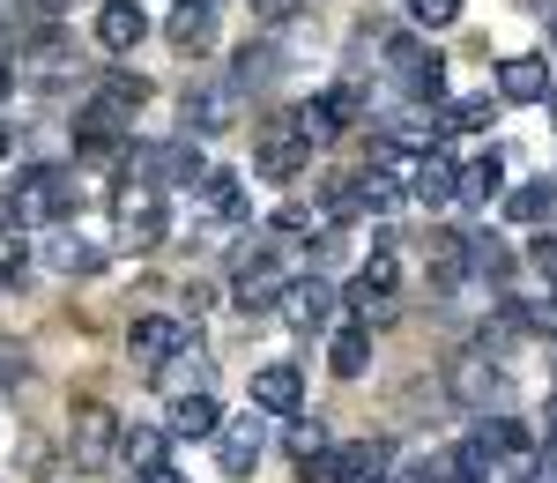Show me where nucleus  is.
Here are the masks:
<instances>
[{
  "label": "nucleus",
  "mask_w": 557,
  "mask_h": 483,
  "mask_svg": "<svg viewBox=\"0 0 557 483\" xmlns=\"http://www.w3.org/2000/svg\"><path fill=\"white\" fill-rule=\"evenodd\" d=\"M543 104H550V112H557V75H550V97H543Z\"/></svg>",
  "instance_id": "44"
},
{
  "label": "nucleus",
  "mask_w": 557,
  "mask_h": 483,
  "mask_svg": "<svg viewBox=\"0 0 557 483\" xmlns=\"http://www.w3.org/2000/svg\"><path fill=\"white\" fill-rule=\"evenodd\" d=\"M550 60H535V52H513L506 67H498V104H543L550 97Z\"/></svg>",
  "instance_id": "14"
},
{
  "label": "nucleus",
  "mask_w": 557,
  "mask_h": 483,
  "mask_svg": "<svg viewBox=\"0 0 557 483\" xmlns=\"http://www.w3.org/2000/svg\"><path fill=\"white\" fill-rule=\"evenodd\" d=\"M178 343H194V335H186L178 320H164V312H149V320H134V327H127L134 364H164V357H172Z\"/></svg>",
  "instance_id": "17"
},
{
  "label": "nucleus",
  "mask_w": 557,
  "mask_h": 483,
  "mask_svg": "<svg viewBox=\"0 0 557 483\" xmlns=\"http://www.w3.org/2000/svg\"><path fill=\"white\" fill-rule=\"evenodd\" d=\"M528 268L557 290V231H535V238H528Z\"/></svg>",
  "instance_id": "33"
},
{
  "label": "nucleus",
  "mask_w": 557,
  "mask_h": 483,
  "mask_svg": "<svg viewBox=\"0 0 557 483\" xmlns=\"http://www.w3.org/2000/svg\"><path fill=\"white\" fill-rule=\"evenodd\" d=\"M491 120H498V97H491V89H475V97H461V104L446 112V134H483Z\"/></svg>",
  "instance_id": "26"
},
{
  "label": "nucleus",
  "mask_w": 557,
  "mask_h": 483,
  "mask_svg": "<svg viewBox=\"0 0 557 483\" xmlns=\"http://www.w3.org/2000/svg\"><path fill=\"white\" fill-rule=\"evenodd\" d=\"M506 186V157L491 149V157H475V164H454V201H491Z\"/></svg>",
  "instance_id": "22"
},
{
  "label": "nucleus",
  "mask_w": 557,
  "mask_h": 483,
  "mask_svg": "<svg viewBox=\"0 0 557 483\" xmlns=\"http://www.w3.org/2000/svg\"><path fill=\"white\" fill-rule=\"evenodd\" d=\"M8 149H15V127H8V120H0V157H8Z\"/></svg>",
  "instance_id": "42"
},
{
  "label": "nucleus",
  "mask_w": 557,
  "mask_h": 483,
  "mask_svg": "<svg viewBox=\"0 0 557 483\" xmlns=\"http://www.w3.org/2000/svg\"><path fill=\"white\" fill-rule=\"evenodd\" d=\"M550 45H557V15H550Z\"/></svg>",
  "instance_id": "45"
},
{
  "label": "nucleus",
  "mask_w": 557,
  "mask_h": 483,
  "mask_svg": "<svg viewBox=\"0 0 557 483\" xmlns=\"http://www.w3.org/2000/svg\"><path fill=\"white\" fill-rule=\"evenodd\" d=\"M141 483H186L178 469H141Z\"/></svg>",
  "instance_id": "40"
},
{
  "label": "nucleus",
  "mask_w": 557,
  "mask_h": 483,
  "mask_svg": "<svg viewBox=\"0 0 557 483\" xmlns=\"http://www.w3.org/2000/svg\"><path fill=\"white\" fill-rule=\"evenodd\" d=\"M424 60H431L424 30H394V38H386V67H394V83H401V75H417Z\"/></svg>",
  "instance_id": "27"
},
{
  "label": "nucleus",
  "mask_w": 557,
  "mask_h": 483,
  "mask_svg": "<svg viewBox=\"0 0 557 483\" xmlns=\"http://www.w3.org/2000/svg\"><path fill=\"white\" fill-rule=\"evenodd\" d=\"M394 275H401V261H394V253H372V261H364V275H357V283H364V290H394Z\"/></svg>",
  "instance_id": "35"
},
{
  "label": "nucleus",
  "mask_w": 557,
  "mask_h": 483,
  "mask_svg": "<svg viewBox=\"0 0 557 483\" xmlns=\"http://www.w3.org/2000/svg\"><path fill=\"white\" fill-rule=\"evenodd\" d=\"M320 446H327V424H320V417L305 424V417H298V424H290V454L305 461V454H320Z\"/></svg>",
  "instance_id": "36"
},
{
  "label": "nucleus",
  "mask_w": 557,
  "mask_h": 483,
  "mask_svg": "<svg viewBox=\"0 0 557 483\" xmlns=\"http://www.w3.org/2000/svg\"><path fill=\"white\" fill-rule=\"evenodd\" d=\"M15 268H23V231H8V223H0V283H8Z\"/></svg>",
  "instance_id": "37"
},
{
  "label": "nucleus",
  "mask_w": 557,
  "mask_h": 483,
  "mask_svg": "<svg viewBox=\"0 0 557 483\" xmlns=\"http://www.w3.org/2000/svg\"><path fill=\"white\" fill-rule=\"evenodd\" d=\"M253 172H260V178H275V186H290V178L312 172V141L290 127V112L260 127V141H253Z\"/></svg>",
  "instance_id": "3"
},
{
  "label": "nucleus",
  "mask_w": 557,
  "mask_h": 483,
  "mask_svg": "<svg viewBox=\"0 0 557 483\" xmlns=\"http://www.w3.org/2000/svg\"><path fill=\"white\" fill-rule=\"evenodd\" d=\"M120 454H127L134 469H164V432L157 424H134V432H120Z\"/></svg>",
  "instance_id": "28"
},
{
  "label": "nucleus",
  "mask_w": 557,
  "mask_h": 483,
  "mask_svg": "<svg viewBox=\"0 0 557 483\" xmlns=\"http://www.w3.org/2000/svg\"><path fill=\"white\" fill-rule=\"evenodd\" d=\"M149 380H157V395L178 401V395H209V357L194 350V343H178L164 364H149Z\"/></svg>",
  "instance_id": "13"
},
{
  "label": "nucleus",
  "mask_w": 557,
  "mask_h": 483,
  "mask_svg": "<svg viewBox=\"0 0 557 483\" xmlns=\"http://www.w3.org/2000/svg\"><path fill=\"white\" fill-rule=\"evenodd\" d=\"M327 372L364 380V372H372V327H357V320H349V327H335V335H327Z\"/></svg>",
  "instance_id": "20"
},
{
  "label": "nucleus",
  "mask_w": 557,
  "mask_h": 483,
  "mask_svg": "<svg viewBox=\"0 0 557 483\" xmlns=\"http://www.w3.org/2000/svg\"><path fill=\"white\" fill-rule=\"evenodd\" d=\"M246 395H253L260 417H298L305 409V364H253Z\"/></svg>",
  "instance_id": "11"
},
{
  "label": "nucleus",
  "mask_w": 557,
  "mask_h": 483,
  "mask_svg": "<svg viewBox=\"0 0 557 483\" xmlns=\"http://www.w3.org/2000/svg\"><path fill=\"white\" fill-rule=\"evenodd\" d=\"M446 395L475 409V417H491V401H506V372H498V357L491 350H461L446 364Z\"/></svg>",
  "instance_id": "4"
},
{
  "label": "nucleus",
  "mask_w": 557,
  "mask_h": 483,
  "mask_svg": "<svg viewBox=\"0 0 557 483\" xmlns=\"http://www.w3.org/2000/svg\"><path fill=\"white\" fill-rule=\"evenodd\" d=\"M164 38H172V52H209L215 45V0H172V15H164Z\"/></svg>",
  "instance_id": "12"
},
{
  "label": "nucleus",
  "mask_w": 557,
  "mask_h": 483,
  "mask_svg": "<svg viewBox=\"0 0 557 483\" xmlns=\"http://www.w3.org/2000/svg\"><path fill=\"white\" fill-rule=\"evenodd\" d=\"M550 209H557V186H550V178H528V186L506 194V223H520V231H543Z\"/></svg>",
  "instance_id": "21"
},
{
  "label": "nucleus",
  "mask_w": 557,
  "mask_h": 483,
  "mask_svg": "<svg viewBox=\"0 0 557 483\" xmlns=\"http://www.w3.org/2000/svg\"><path fill=\"white\" fill-rule=\"evenodd\" d=\"M201 201H209V209H223V216H238V209H246L238 172H201Z\"/></svg>",
  "instance_id": "30"
},
{
  "label": "nucleus",
  "mask_w": 557,
  "mask_h": 483,
  "mask_svg": "<svg viewBox=\"0 0 557 483\" xmlns=\"http://www.w3.org/2000/svg\"><path fill=\"white\" fill-rule=\"evenodd\" d=\"M141 38H149V8H134V0H104L97 8V45L104 52H134Z\"/></svg>",
  "instance_id": "16"
},
{
  "label": "nucleus",
  "mask_w": 557,
  "mask_h": 483,
  "mask_svg": "<svg viewBox=\"0 0 557 483\" xmlns=\"http://www.w3.org/2000/svg\"><path fill=\"white\" fill-rule=\"evenodd\" d=\"M320 216H327V223H357V216H364V194H357V178H335V186L320 194Z\"/></svg>",
  "instance_id": "29"
},
{
  "label": "nucleus",
  "mask_w": 557,
  "mask_h": 483,
  "mask_svg": "<svg viewBox=\"0 0 557 483\" xmlns=\"http://www.w3.org/2000/svg\"><path fill=\"white\" fill-rule=\"evenodd\" d=\"M401 89H409L417 104H438V97H446V60L431 52V60H424V67H417V75H401Z\"/></svg>",
  "instance_id": "31"
},
{
  "label": "nucleus",
  "mask_w": 557,
  "mask_h": 483,
  "mask_svg": "<svg viewBox=\"0 0 557 483\" xmlns=\"http://www.w3.org/2000/svg\"><path fill=\"white\" fill-rule=\"evenodd\" d=\"M141 104H149V83H141V75H127V67H112V75L97 83V97L83 104V120H89V127H112V134H134Z\"/></svg>",
  "instance_id": "5"
},
{
  "label": "nucleus",
  "mask_w": 557,
  "mask_h": 483,
  "mask_svg": "<svg viewBox=\"0 0 557 483\" xmlns=\"http://www.w3.org/2000/svg\"><path fill=\"white\" fill-rule=\"evenodd\" d=\"M8 97H15V67H0V104H8Z\"/></svg>",
  "instance_id": "41"
},
{
  "label": "nucleus",
  "mask_w": 557,
  "mask_h": 483,
  "mask_svg": "<svg viewBox=\"0 0 557 483\" xmlns=\"http://www.w3.org/2000/svg\"><path fill=\"white\" fill-rule=\"evenodd\" d=\"M275 312H283V327L312 335V327H327V320H335V283H327V275H290V283H283V298H275Z\"/></svg>",
  "instance_id": "9"
},
{
  "label": "nucleus",
  "mask_w": 557,
  "mask_h": 483,
  "mask_svg": "<svg viewBox=\"0 0 557 483\" xmlns=\"http://www.w3.org/2000/svg\"><path fill=\"white\" fill-rule=\"evenodd\" d=\"M409 194H417L424 209H446V201H454V157H446V149H424V157L409 164Z\"/></svg>",
  "instance_id": "19"
},
{
  "label": "nucleus",
  "mask_w": 557,
  "mask_h": 483,
  "mask_svg": "<svg viewBox=\"0 0 557 483\" xmlns=\"http://www.w3.org/2000/svg\"><path fill=\"white\" fill-rule=\"evenodd\" d=\"M238 89L231 83H201V89H186V104H178V120H186V141H209V134H231L238 127Z\"/></svg>",
  "instance_id": "8"
},
{
  "label": "nucleus",
  "mask_w": 557,
  "mask_h": 483,
  "mask_svg": "<svg viewBox=\"0 0 557 483\" xmlns=\"http://www.w3.org/2000/svg\"><path fill=\"white\" fill-rule=\"evenodd\" d=\"M513 268H520V253L506 246V238H491V231L469 238V275L475 283H513Z\"/></svg>",
  "instance_id": "23"
},
{
  "label": "nucleus",
  "mask_w": 557,
  "mask_h": 483,
  "mask_svg": "<svg viewBox=\"0 0 557 483\" xmlns=\"http://www.w3.org/2000/svg\"><path fill=\"white\" fill-rule=\"evenodd\" d=\"M215 424H223L215 395H178V401H172V439H209Z\"/></svg>",
  "instance_id": "24"
},
{
  "label": "nucleus",
  "mask_w": 557,
  "mask_h": 483,
  "mask_svg": "<svg viewBox=\"0 0 557 483\" xmlns=\"http://www.w3.org/2000/svg\"><path fill=\"white\" fill-rule=\"evenodd\" d=\"M364 120V97H357V83H335V89H320V97H305L298 112H290V127L312 141V149H327V141H343L349 127Z\"/></svg>",
  "instance_id": "2"
},
{
  "label": "nucleus",
  "mask_w": 557,
  "mask_h": 483,
  "mask_svg": "<svg viewBox=\"0 0 557 483\" xmlns=\"http://www.w3.org/2000/svg\"><path fill=\"white\" fill-rule=\"evenodd\" d=\"M543 372H550V387H557V350H550V357H543Z\"/></svg>",
  "instance_id": "43"
},
{
  "label": "nucleus",
  "mask_w": 557,
  "mask_h": 483,
  "mask_svg": "<svg viewBox=\"0 0 557 483\" xmlns=\"http://www.w3.org/2000/svg\"><path fill=\"white\" fill-rule=\"evenodd\" d=\"M209 439H215L223 476L238 483V476H253V469H260V454H268V424H260V409H246V417H223Z\"/></svg>",
  "instance_id": "7"
},
{
  "label": "nucleus",
  "mask_w": 557,
  "mask_h": 483,
  "mask_svg": "<svg viewBox=\"0 0 557 483\" xmlns=\"http://www.w3.org/2000/svg\"><path fill=\"white\" fill-rule=\"evenodd\" d=\"M75 209H83V178L67 172V164H30V172H15V186L0 194V223H8V231L67 223Z\"/></svg>",
  "instance_id": "1"
},
{
  "label": "nucleus",
  "mask_w": 557,
  "mask_h": 483,
  "mask_svg": "<svg viewBox=\"0 0 557 483\" xmlns=\"http://www.w3.org/2000/svg\"><path fill=\"white\" fill-rule=\"evenodd\" d=\"M67 446H75V469H104V461H120V417L104 409V401H75V432H67Z\"/></svg>",
  "instance_id": "6"
},
{
  "label": "nucleus",
  "mask_w": 557,
  "mask_h": 483,
  "mask_svg": "<svg viewBox=\"0 0 557 483\" xmlns=\"http://www.w3.org/2000/svg\"><path fill=\"white\" fill-rule=\"evenodd\" d=\"M312 231V209H275V238H305Z\"/></svg>",
  "instance_id": "38"
},
{
  "label": "nucleus",
  "mask_w": 557,
  "mask_h": 483,
  "mask_svg": "<svg viewBox=\"0 0 557 483\" xmlns=\"http://www.w3.org/2000/svg\"><path fill=\"white\" fill-rule=\"evenodd\" d=\"M112 261L97 238H83V231H52V246H45V268L52 275H97V268Z\"/></svg>",
  "instance_id": "18"
},
{
  "label": "nucleus",
  "mask_w": 557,
  "mask_h": 483,
  "mask_svg": "<svg viewBox=\"0 0 557 483\" xmlns=\"http://www.w3.org/2000/svg\"><path fill=\"white\" fill-rule=\"evenodd\" d=\"M409 23H417V30H454V23H461V0H409Z\"/></svg>",
  "instance_id": "32"
},
{
  "label": "nucleus",
  "mask_w": 557,
  "mask_h": 483,
  "mask_svg": "<svg viewBox=\"0 0 557 483\" xmlns=\"http://www.w3.org/2000/svg\"><path fill=\"white\" fill-rule=\"evenodd\" d=\"M283 283H290V275L268 261V253H253V261H238V283H231V298H238V312H275Z\"/></svg>",
  "instance_id": "15"
},
{
  "label": "nucleus",
  "mask_w": 557,
  "mask_h": 483,
  "mask_svg": "<svg viewBox=\"0 0 557 483\" xmlns=\"http://www.w3.org/2000/svg\"><path fill=\"white\" fill-rule=\"evenodd\" d=\"M298 8H305V0H253V15H260V23H290Z\"/></svg>",
  "instance_id": "39"
},
{
  "label": "nucleus",
  "mask_w": 557,
  "mask_h": 483,
  "mask_svg": "<svg viewBox=\"0 0 557 483\" xmlns=\"http://www.w3.org/2000/svg\"><path fill=\"white\" fill-rule=\"evenodd\" d=\"M349 312H357V327H394L401 320V306H394V290H364V283H349Z\"/></svg>",
  "instance_id": "25"
},
{
  "label": "nucleus",
  "mask_w": 557,
  "mask_h": 483,
  "mask_svg": "<svg viewBox=\"0 0 557 483\" xmlns=\"http://www.w3.org/2000/svg\"><path fill=\"white\" fill-rule=\"evenodd\" d=\"M23 372H30V350H23V343H0V395H15Z\"/></svg>",
  "instance_id": "34"
},
{
  "label": "nucleus",
  "mask_w": 557,
  "mask_h": 483,
  "mask_svg": "<svg viewBox=\"0 0 557 483\" xmlns=\"http://www.w3.org/2000/svg\"><path fill=\"white\" fill-rule=\"evenodd\" d=\"M120 231H127L134 253L164 246V231H172V216H164V194H157V186H120Z\"/></svg>",
  "instance_id": "10"
}]
</instances>
